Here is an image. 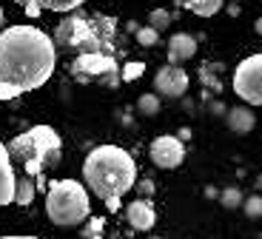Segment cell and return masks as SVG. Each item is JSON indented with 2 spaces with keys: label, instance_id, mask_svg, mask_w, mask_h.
I'll list each match as a JSON object with an SVG mask.
<instances>
[{
  "label": "cell",
  "instance_id": "obj_1",
  "mask_svg": "<svg viewBox=\"0 0 262 239\" xmlns=\"http://www.w3.org/2000/svg\"><path fill=\"white\" fill-rule=\"evenodd\" d=\"M54 40L46 32L34 26H12L0 32V83L34 91L54 74Z\"/></svg>",
  "mask_w": 262,
  "mask_h": 239
},
{
  "label": "cell",
  "instance_id": "obj_2",
  "mask_svg": "<svg viewBox=\"0 0 262 239\" xmlns=\"http://www.w3.org/2000/svg\"><path fill=\"white\" fill-rule=\"evenodd\" d=\"M85 185L92 188V194L105 202V208H117L125 191L134 188L137 180V165L131 160L128 151L117 145H97L83 162Z\"/></svg>",
  "mask_w": 262,
  "mask_h": 239
},
{
  "label": "cell",
  "instance_id": "obj_3",
  "mask_svg": "<svg viewBox=\"0 0 262 239\" xmlns=\"http://www.w3.org/2000/svg\"><path fill=\"white\" fill-rule=\"evenodd\" d=\"M6 151L26 168V177H37V185H43V171L60 162V137L49 125H34L32 131L14 137Z\"/></svg>",
  "mask_w": 262,
  "mask_h": 239
},
{
  "label": "cell",
  "instance_id": "obj_4",
  "mask_svg": "<svg viewBox=\"0 0 262 239\" xmlns=\"http://www.w3.org/2000/svg\"><path fill=\"white\" fill-rule=\"evenodd\" d=\"M46 211L54 225H77L89 216V191L74 180H57L49 185Z\"/></svg>",
  "mask_w": 262,
  "mask_h": 239
},
{
  "label": "cell",
  "instance_id": "obj_5",
  "mask_svg": "<svg viewBox=\"0 0 262 239\" xmlns=\"http://www.w3.org/2000/svg\"><path fill=\"white\" fill-rule=\"evenodd\" d=\"M57 43L72 46V49H77L83 54V52H103L105 37L100 34V29H94V20L72 14L69 20H63L57 26Z\"/></svg>",
  "mask_w": 262,
  "mask_h": 239
},
{
  "label": "cell",
  "instance_id": "obj_6",
  "mask_svg": "<svg viewBox=\"0 0 262 239\" xmlns=\"http://www.w3.org/2000/svg\"><path fill=\"white\" fill-rule=\"evenodd\" d=\"M234 91L251 105H262V54H251L234 71Z\"/></svg>",
  "mask_w": 262,
  "mask_h": 239
},
{
  "label": "cell",
  "instance_id": "obj_7",
  "mask_svg": "<svg viewBox=\"0 0 262 239\" xmlns=\"http://www.w3.org/2000/svg\"><path fill=\"white\" fill-rule=\"evenodd\" d=\"M72 71H74L77 80L103 77V74H117V63H114V57H108L105 52H83L72 63Z\"/></svg>",
  "mask_w": 262,
  "mask_h": 239
},
{
  "label": "cell",
  "instance_id": "obj_8",
  "mask_svg": "<svg viewBox=\"0 0 262 239\" xmlns=\"http://www.w3.org/2000/svg\"><path fill=\"white\" fill-rule=\"evenodd\" d=\"M151 160H154V165H160V168H165V171L183 165V160H185L183 140H180V137H171V134L157 137V140L151 142Z\"/></svg>",
  "mask_w": 262,
  "mask_h": 239
},
{
  "label": "cell",
  "instance_id": "obj_9",
  "mask_svg": "<svg viewBox=\"0 0 262 239\" xmlns=\"http://www.w3.org/2000/svg\"><path fill=\"white\" fill-rule=\"evenodd\" d=\"M154 89L165 97H183L185 91H188V74H185L180 66H163L157 71V77H154Z\"/></svg>",
  "mask_w": 262,
  "mask_h": 239
},
{
  "label": "cell",
  "instance_id": "obj_10",
  "mask_svg": "<svg viewBox=\"0 0 262 239\" xmlns=\"http://www.w3.org/2000/svg\"><path fill=\"white\" fill-rule=\"evenodd\" d=\"M14 185H17V177L12 168V157H9L6 145L0 142V205L14 202Z\"/></svg>",
  "mask_w": 262,
  "mask_h": 239
},
{
  "label": "cell",
  "instance_id": "obj_11",
  "mask_svg": "<svg viewBox=\"0 0 262 239\" xmlns=\"http://www.w3.org/2000/svg\"><path fill=\"white\" fill-rule=\"evenodd\" d=\"M125 216H128L131 228H137V231H148L157 220V213H154V205L148 200H134L128 208H125Z\"/></svg>",
  "mask_w": 262,
  "mask_h": 239
},
{
  "label": "cell",
  "instance_id": "obj_12",
  "mask_svg": "<svg viewBox=\"0 0 262 239\" xmlns=\"http://www.w3.org/2000/svg\"><path fill=\"white\" fill-rule=\"evenodd\" d=\"M196 54V40L191 37V34L185 32H177L174 37L168 40V60L174 66L177 63H185V60H191Z\"/></svg>",
  "mask_w": 262,
  "mask_h": 239
},
{
  "label": "cell",
  "instance_id": "obj_13",
  "mask_svg": "<svg viewBox=\"0 0 262 239\" xmlns=\"http://www.w3.org/2000/svg\"><path fill=\"white\" fill-rule=\"evenodd\" d=\"M20 6H37V9H52V12H77L85 0H14Z\"/></svg>",
  "mask_w": 262,
  "mask_h": 239
},
{
  "label": "cell",
  "instance_id": "obj_14",
  "mask_svg": "<svg viewBox=\"0 0 262 239\" xmlns=\"http://www.w3.org/2000/svg\"><path fill=\"white\" fill-rule=\"evenodd\" d=\"M254 123H256V117L248 108H231L228 111V128L236 131V134H248L254 128Z\"/></svg>",
  "mask_w": 262,
  "mask_h": 239
},
{
  "label": "cell",
  "instance_id": "obj_15",
  "mask_svg": "<svg viewBox=\"0 0 262 239\" xmlns=\"http://www.w3.org/2000/svg\"><path fill=\"white\" fill-rule=\"evenodd\" d=\"M34 191H37V185H34L32 177H23V180H17V185H14V202H17V205H32Z\"/></svg>",
  "mask_w": 262,
  "mask_h": 239
},
{
  "label": "cell",
  "instance_id": "obj_16",
  "mask_svg": "<svg viewBox=\"0 0 262 239\" xmlns=\"http://www.w3.org/2000/svg\"><path fill=\"white\" fill-rule=\"evenodd\" d=\"M185 6L200 17H214L223 9V0H185Z\"/></svg>",
  "mask_w": 262,
  "mask_h": 239
},
{
  "label": "cell",
  "instance_id": "obj_17",
  "mask_svg": "<svg viewBox=\"0 0 262 239\" xmlns=\"http://www.w3.org/2000/svg\"><path fill=\"white\" fill-rule=\"evenodd\" d=\"M148 26L157 29V32H163V29L171 26V14L165 12V9H154V12L148 14Z\"/></svg>",
  "mask_w": 262,
  "mask_h": 239
},
{
  "label": "cell",
  "instance_id": "obj_18",
  "mask_svg": "<svg viewBox=\"0 0 262 239\" xmlns=\"http://www.w3.org/2000/svg\"><path fill=\"white\" fill-rule=\"evenodd\" d=\"M137 111L140 114H157L160 111V97H154V94H143V97L137 100Z\"/></svg>",
  "mask_w": 262,
  "mask_h": 239
},
{
  "label": "cell",
  "instance_id": "obj_19",
  "mask_svg": "<svg viewBox=\"0 0 262 239\" xmlns=\"http://www.w3.org/2000/svg\"><path fill=\"white\" fill-rule=\"evenodd\" d=\"M220 202H223L225 208H239L243 205V191H239V188H225L223 194H220Z\"/></svg>",
  "mask_w": 262,
  "mask_h": 239
},
{
  "label": "cell",
  "instance_id": "obj_20",
  "mask_svg": "<svg viewBox=\"0 0 262 239\" xmlns=\"http://www.w3.org/2000/svg\"><path fill=\"white\" fill-rule=\"evenodd\" d=\"M243 208H245V213H248L251 220H259V216H262V197L259 194L248 197V200L243 202Z\"/></svg>",
  "mask_w": 262,
  "mask_h": 239
},
{
  "label": "cell",
  "instance_id": "obj_21",
  "mask_svg": "<svg viewBox=\"0 0 262 239\" xmlns=\"http://www.w3.org/2000/svg\"><path fill=\"white\" fill-rule=\"evenodd\" d=\"M134 32H137V43H143V46H154L160 40V32H157V29H151V26L134 29Z\"/></svg>",
  "mask_w": 262,
  "mask_h": 239
},
{
  "label": "cell",
  "instance_id": "obj_22",
  "mask_svg": "<svg viewBox=\"0 0 262 239\" xmlns=\"http://www.w3.org/2000/svg\"><path fill=\"white\" fill-rule=\"evenodd\" d=\"M143 71H145L143 63H128L123 69V80H128V83H131V80H140V74H143Z\"/></svg>",
  "mask_w": 262,
  "mask_h": 239
},
{
  "label": "cell",
  "instance_id": "obj_23",
  "mask_svg": "<svg viewBox=\"0 0 262 239\" xmlns=\"http://www.w3.org/2000/svg\"><path fill=\"white\" fill-rule=\"evenodd\" d=\"M23 91L17 89V85H12V83H0V100L6 103V100H14V97H20Z\"/></svg>",
  "mask_w": 262,
  "mask_h": 239
},
{
  "label": "cell",
  "instance_id": "obj_24",
  "mask_svg": "<svg viewBox=\"0 0 262 239\" xmlns=\"http://www.w3.org/2000/svg\"><path fill=\"white\" fill-rule=\"evenodd\" d=\"M137 191L143 194V200H148V197L154 194V182H151V180H143V182L137 185Z\"/></svg>",
  "mask_w": 262,
  "mask_h": 239
},
{
  "label": "cell",
  "instance_id": "obj_25",
  "mask_svg": "<svg viewBox=\"0 0 262 239\" xmlns=\"http://www.w3.org/2000/svg\"><path fill=\"white\" fill-rule=\"evenodd\" d=\"M26 12L32 14V17H37V14H40V9H37V6H26Z\"/></svg>",
  "mask_w": 262,
  "mask_h": 239
},
{
  "label": "cell",
  "instance_id": "obj_26",
  "mask_svg": "<svg viewBox=\"0 0 262 239\" xmlns=\"http://www.w3.org/2000/svg\"><path fill=\"white\" fill-rule=\"evenodd\" d=\"M0 239H37V236H0Z\"/></svg>",
  "mask_w": 262,
  "mask_h": 239
},
{
  "label": "cell",
  "instance_id": "obj_27",
  "mask_svg": "<svg viewBox=\"0 0 262 239\" xmlns=\"http://www.w3.org/2000/svg\"><path fill=\"white\" fill-rule=\"evenodd\" d=\"M256 32H259V34H262V17H259V20H256Z\"/></svg>",
  "mask_w": 262,
  "mask_h": 239
},
{
  "label": "cell",
  "instance_id": "obj_28",
  "mask_svg": "<svg viewBox=\"0 0 262 239\" xmlns=\"http://www.w3.org/2000/svg\"><path fill=\"white\" fill-rule=\"evenodd\" d=\"M0 26H3V9H0Z\"/></svg>",
  "mask_w": 262,
  "mask_h": 239
}]
</instances>
